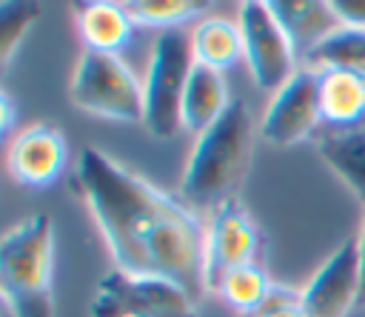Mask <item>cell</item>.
<instances>
[{"label": "cell", "mask_w": 365, "mask_h": 317, "mask_svg": "<svg viewBox=\"0 0 365 317\" xmlns=\"http://www.w3.org/2000/svg\"><path fill=\"white\" fill-rule=\"evenodd\" d=\"M74 183L120 271L174 280L194 300L205 294V223L194 208L94 146L77 154Z\"/></svg>", "instance_id": "cell-1"}, {"label": "cell", "mask_w": 365, "mask_h": 317, "mask_svg": "<svg viewBox=\"0 0 365 317\" xmlns=\"http://www.w3.org/2000/svg\"><path fill=\"white\" fill-rule=\"evenodd\" d=\"M254 123L245 100L231 97L220 120L197 134L188 166L182 171L180 197L188 208H217L234 200V191L251 163Z\"/></svg>", "instance_id": "cell-2"}, {"label": "cell", "mask_w": 365, "mask_h": 317, "mask_svg": "<svg viewBox=\"0 0 365 317\" xmlns=\"http://www.w3.org/2000/svg\"><path fill=\"white\" fill-rule=\"evenodd\" d=\"M54 223L29 214L6 228L0 240V291L11 317H54L51 297Z\"/></svg>", "instance_id": "cell-3"}, {"label": "cell", "mask_w": 365, "mask_h": 317, "mask_svg": "<svg viewBox=\"0 0 365 317\" xmlns=\"http://www.w3.org/2000/svg\"><path fill=\"white\" fill-rule=\"evenodd\" d=\"M194 66L191 37L182 29L160 31L143 80V126L151 137L171 140L182 129V97Z\"/></svg>", "instance_id": "cell-4"}, {"label": "cell", "mask_w": 365, "mask_h": 317, "mask_svg": "<svg viewBox=\"0 0 365 317\" xmlns=\"http://www.w3.org/2000/svg\"><path fill=\"white\" fill-rule=\"evenodd\" d=\"M68 97L86 114L143 123V83L120 54L83 51L68 83Z\"/></svg>", "instance_id": "cell-5"}, {"label": "cell", "mask_w": 365, "mask_h": 317, "mask_svg": "<svg viewBox=\"0 0 365 317\" xmlns=\"http://www.w3.org/2000/svg\"><path fill=\"white\" fill-rule=\"evenodd\" d=\"M237 26L242 31V60L248 63L254 83L262 91H279L297 74V51L268 11V3L245 0Z\"/></svg>", "instance_id": "cell-6"}, {"label": "cell", "mask_w": 365, "mask_h": 317, "mask_svg": "<svg viewBox=\"0 0 365 317\" xmlns=\"http://www.w3.org/2000/svg\"><path fill=\"white\" fill-rule=\"evenodd\" d=\"M259 246V228L237 200L211 208L205 223V291L214 294L231 268L257 263Z\"/></svg>", "instance_id": "cell-7"}, {"label": "cell", "mask_w": 365, "mask_h": 317, "mask_svg": "<svg viewBox=\"0 0 365 317\" xmlns=\"http://www.w3.org/2000/svg\"><path fill=\"white\" fill-rule=\"evenodd\" d=\"M319 120H322L319 71L308 66V69H297V74L279 91H274L262 114L259 134L271 146H294L305 140Z\"/></svg>", "instance_id": "cell-8"}, {"label": "cell", "mask_w": 365, "mask_h": 317, "mask_svg": "<svg viewBox=\"0 0 365 317\" xmlns=\"http://www.w3.org/2000/svg\"><path fill=\"white\" fill-rule=\"evenodd\" d=\"M359 291H362L359 243L356 237H348L305 283L302 306L311 317H348L351 306L359 303Z\"/></svg>", "instance_id": "cell-9"}, {"label": "cell", "mask_w": 365, "mask_h": 317, "mask_svg": "<svg viewBox=\"0 0 365 317\" xmlns=\"http://www.w3.org/2000/svg\"><path fill=\"white\" fill-rule=\"evenodd\" d=\"M68 160V146L54 123H31L14 134L6 151V166L14 183L46 188L51 186Z\"/></svg>", "instance_id": "cell-10"}, {"label": "cell", "mask_w": 365, "mask_h": 317, "mask_svg": "<svg viewBox=\"0 0 365 317\" xmlns=\"http://www.w3.org/2000/svg\"><path fill=\"white\" fill-rule=\"evenodd\" d=\"M100 288L117 294L128 308H137L145 317H197L194 297L165 277L125 274L120 268H111L100 277Z\"/></svg>", "instance_id": "cell-11"}, {"label": "cell", "mask_w": 365, "mask_h": 317, "mask_svg": "<svg viewBox=\"0 0 365 317\" xmlns=\"http://www.w3.org/2000/svg\"><path fill=\"white\" fill-rule=\"evenodd\" d=\"M268 11L288 34L297 57L302 60L339 29V20L325 0H274L268 3Z\"/></svg>", "instance_id": "cell-12"}, {"label": "cell", "mask_w": 365, "mask_h": 317, "mask_svg": "<svg viewBox=\"0 0 365 317\" xmlns=\"http://www.w3.org/2000/svg\"><path fill=\"white\" fill-rule=\"evenodd\" d=\"M77 31L86 43V51L120 54L134 37V20L125 3H86L77 11Z\"/></svg>", "instance_id": "cell-13"}, {"label": "cell", "mask_w": 365, "mask_h": 317, "mask_svg": "<svg viewBox=\"0 0 365 317\" xmlns=\"http://www.w3.org/2000/svg\"><path fill=\"white\" fill-rule=\"evenodd\" d=\"M322 120L351 129L365 120V80L345 69H319Z\"/></svg>", "instance_id": "cell-14"}, {"label": "cell", "mask_w": 365, "mask_h": 317, "mask_svg": "<svg viewBox=\"0 0 365 317\" xmlns=\"http://www.w3.org/2000/svg\"><path fill=\"white\" fill-rule=\"evenodd\" d=\"M317 151L325 160V166L365 206V123L325 134L317 143Z\"/></svg>", "instance_id": "cell-15"}, {"label": "cell", "mask_w": 365, "mask_h": 317, "mask_svg": "<svg viewBox=\"0 0 365 317\" xmlns=\"http://www.w3.org/2000/svg\"><path fill=\"white\" fill-rule=\"evenodd\" d=\"M228 103L231 97L225 89L222 71H214L208 66H194L185 86V97H182V126L202 134L220 120Z\"/></svg>", "instance_id": "cell-16"}, {"label": "cell", "mask_w": 365, "mask_h": 317, "mask_svg": "<svg viewBox=\"0 0 365 317\" xmlns=\"http://www.w3.org/2000/svg\"><path fill=\"white\" fill-rule=\"evenodd\" d=\"M188 37L197 66L225 71L242 57V31L228 17H202Z\"/></svg>", "instance_id": "cell-17"}, {"label": "cell", "mask_w": 365, "mask_h": 317, "mask_svg": "<svg viewBox=\"0 0 365 317\" xmlns=\"http://www.w3.org/2000/svg\"><path fill=\"white\" fill-rule=\"evenodd\" d=\"M271 286L274 283L268 280V274H265V268L259 263H245V266L231 268L222 277V283L217 286L214 294H220V300L228 303L234 311L254 317L262 308V303L268 300Z\"/></svg>", "instance_id": "cell-18"}, {"label": "cell", "mask_w": 365, "mask_h": 317, "mask_svg": "<svg viewBox=\"0 0 365 317\" xmlns=\"http://www.w3.org/2000/svg\"><path fill=\"white\" fill-rule=\"evenodd\" d=\"M311 69H345L365 80V31L336 29L328 40H322L308 57Z\"/></svg>", "instance_id": "cell-19"}, {"label": "cell", "mask_w": 365, "mask_h": 317, "mask_svg": "<svg viewBox=\"0 0 365 317\" xmlns=\"http://www.w3.org/2000/svg\"><path fill=\"white\" fill-rule=\"evenodd\" d=\"M125 9H128L134 23L157 26L160 31H168V29H180L182 23L205 14L208 3H197V0H134V3H125Z\"/></svg>", "instance_id": "cell-20"}, {"label": "cell", "mask_w": 365, "mask_h": 317, "mask_svg": "<svg viewBox=\"0 0 365 317\" xmlns=\"http://www.w3.org/2000/svg\"><path fill=\"white\" fill-rule=\"evenodd\" d=\"M34 17H37L34 3H0V57H3V63L11 60L17 43L23 40V34L34 23Z\"/></svg>", "instance_id": "cell-21"}, {"label": "cell", "mask_w": 365, "mask_h": 317, "mask_svg": "<svg viewBox=\"0 0 365 317\" xmlns=\"http://www.w3.org/2000/svg\"><path fill=\"white\" fill-rule=\"evenodd\" d=\"M254 317H311V314L302 306V291L274 283L268 300L262 303V308Z\"/></svg>", "instance_id": "cell-22"}, {"label": "cell", "mask_w": 365, "mask_h": 317, "mask_svg": "<svg viewBox=\"0 0 365 317\" xmlns=\"http://www.w3.org/2000/svg\"><path fill=\"white\" fill-rule=\"evenodd\" d=\"M331 9L339 20V29L365 31V0H331Z\"/></svg>", "instance_id": "cell-23"}, {"label": "cell", "mask_w": 365, "mask_h": 317, "mask_svg": "<svg viewBox=\"0 0 365 317\" xmlns=\"http://www.w3.org/2000/svg\"><path fill=\"white\" fill-rule=\"evenodd\" d=\"M0 111H3V120H0V129L3 131H9L11 126H14V103H11V97L3 91L0 94Z\"/></svg>", "instance_id": "cell-24"}, {"label": "cell", "mask_w": 365, "mask_h": 317, "mask_svg": "<svg viewBox=\"0 0 365 317\" xmlns=\"http://www.w3.org/2000/svg\"><path fill=\"white\" fill-rule=\"evenodd\" d=\"M356 243H359V263H362V291H359V303L365 306V220H362V228H359Z\"/></svg>", "instance_id": "cell-25"}]
</instances>
